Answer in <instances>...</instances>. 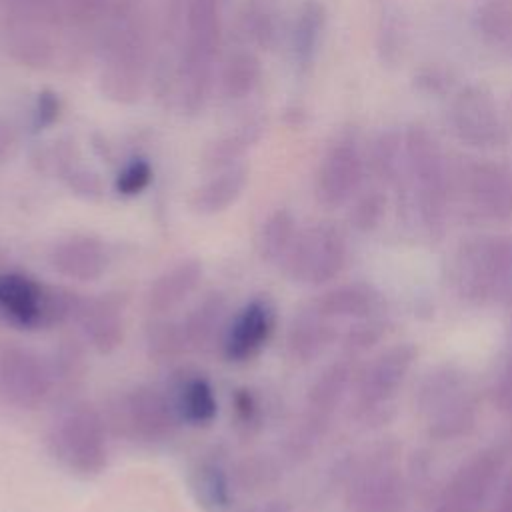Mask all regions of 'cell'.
<instances>
[{"instance_id":"obj_1","label":"cell","mask_w":512,"mask_h":512,"mask_svg":"<svg viewBox=\"0 0 512 512\" xmlns=\"http://www.w3.org/2000/svg\"><path fill=\"white\" fill-rule=\"evenodd\" d=\"M408 190L414 226L428 240L438 242L450 220L452 168L436 136L422 124L404 130Z\"/></svg>"},{"instance_id":"obj_2","label":"cell","mask_w":512,"mask_h":512,"mask_svg":"<svg viewBox=\"0 0 512 512\" xmlns=\"http://www.w3.org/2000/svg\"><path fill=\"white\" fill-rule=\"evenodd\" d=\"M450 286L474 306H496L512 298V234L488 232L464 238L448 262Z\"/></svg>"},{"instance_id":"obj_3","label":"cell","mask_w":512,"mask_h":512,"mask_svg":"<svg viewBox=\"0 0 512 512\" xmlns=\"http://www.w3.org/2000/svg\"><path fill=\"white\" fill-rule=\"evenodd\" d=\"M414 408L426 434L446 442L466 436L478 420V394L470 374L458 364H438L418 382Z\"/></svg>"},{"instance_id":"obj_4","label":"cell","mask_w":512,"mask_h":512,"mask_svg":"<svg viewBox=\"0 0 512 512\" xmlns=\"http://www.w3.org/2000/svg\"><path fill=\"white\" fill-rule=\"evenodd\" d=\"M84 296L26 272H0V320L18 330H50L76 320Z\"/></svg>"},{"instance_id":"obj_5","label":"cell","mask_w":512,"mask_h":512,"mask_svg":"<svg viewBox=\"0 0 512 512\" xmlns=\"http://www.w3.org/2000/svg\"><path fill=\"white\" fill-rule=\"evenodd\" d=\"M48 448L70 474L96 478L110 460L108 424L90 402H74L54 420Z\"/></svg>"},{"instance_id":"obj_6","label":"cell","mask_w":512,"mask_h":512,"mask_svg":"<svg viewBox=\"0 0 512 512\" xmlns=\"http://www.w3.org/2000/svg\"><path fill=\"white\" fill-rule=\"evenodd\" d=\"M418 358L414 342H398L364 364L352 384L350 414L360 422L382 424L392 416V400L404 386Z\"/></svg>"},{"instance_id":"obj_7","label":"cell","mask_w":512,"mask_h":512,"mask_svg":"<svg viewBox=\"0 0 512 512\" xmlns=\"http://www.w3.org/2000/svg\"><path fill=\"white\" fill-rule=\"evenodd\" d=\"M186 50L182 56V104L190 114L204 106L212 62L220 46V16L216 0H188Z\"/></svg>"},{"instance_id":"obj_8","label":"cell","mask_w":512,"mask_h":512,"mask_svg":"<svg viewBox=\"0 0 512 512\" xmlns=\"http://www.w3.org/2000/svg\"><path fill=\"white\" fill-rule=\"evenodd\" d=\"M106 38L102 92L106 98L130 104L140 98L146 70V28L136 14L112 20Z\"/></svg>"},{"instance_id":"obj_9","label":"cell","mask_w":512,"mask_h":512,"mask_svg":"<svg viewBox=\"0 0 512 512\" xmlns=\"http://www.w3.org/2000/svg\"><path fill=\"white\" fill-rule=\"evenodd\" d=\"M452 168V198L484 220L506 222L512 218V176L488 158L460 156Z\"/></svg>"},{"instance_id":"obj_10","label":"cell","mask_w":512,"mask_h":512,"mask_svg":"<svg viewBox=\"0 0 512 512\" xmlns=\"http://www.w3.org/2000/svg\"><path fill=\"white\" fill-rule=\"evenodd\" d=\"M348 262L344 232L332 222H318L298 232L282 268L290 282L326 286L336 280Z\"/></svg>"},{"instance_id":"obj_11","label":"cell","mask_w":512,"mask_h":512,"mask_svg":"<svg viewBox=\"0 0 512 512\" xmlns=\"http://www.w3.org/2000/svg\"><path fill=\"white\" fill-rule=\"evenodd\" d=\"M180 424L168 392L150 384H138L124 392L112 410L116 432L140 446L168 442Z\"/></svg>"},{"instance_id":"obj_12","label":"cell","mask_w":512,"mask_h":512,"mask_svg":"<svg viewBox=\"0 0 512 512\" xmlns=\"http://www.w3.org/2000/svg\"><path fill=\"white\" fill-rule=\"evenodd\" d=\"M446 120L454 138L476 150H494L508 140V128L496 98L480 82L464 84L450 94Z\"/></svg>"},{"instance_id":"obj_13","label":"cell","mask_w":512,"mask_h":512,"mask_svg":"<svg viewBox=\"0 0 512 512\" xmlns=\"http://www.w3.org/2000/svg\"><path fill=\"white\" fill-rule=\"evenodd\" d=\"M50 362L20 344H0V402L16 410H36L54 394Z\"/></svg>"},{"instance_id":"obj_14","label":"cell","mask_w":512,"mask_h":512,"mask_svg":"<svg viewBox=\"0 0 512 512\" xmlns=\"http://www.w3.org/2000/svg\"><path fill=\"white\" fill-rule=\"evenodd\" d=\"M344 498L350 512H402L408 484L388 450H380L352 470Z\"/></svg>"},{"instance_id":"obj_15","label":"cell","mask_w":512,"mask_h":512,"mask_svg":"<svg viewBox=\"0 0 512 512\" xmlns=\"http://www.w3.org/2000/svg\"><path fill=\"white\" fill-rule=\"evenodd\" d=\"M504 462L498 448L474 452L452 472L430 512H480L502 480Z\"/></svg>"},{"instance_id":"obj_16","label":"cell","mask_w":512,"mask_h":512,"mask_svg":"<svg viewBox=\"0 0 512 512\" xmlns=\"http://www.w3.org/2000/svg\"><path fill=\"white\" fill-rule=\"evenodd\" d=\"M366 152L356 130L340 132L328 146L316 174V198L328 208L348 204L360 190L366 174Z\"/></svg>"},{"instance_id":"obj_17","label":"cell","mask_w":512,"mask_h":512,"mask_svg":"<svg viewBox=\"0 0 512 512\" xmlns=\"http://www.w3.org/2000/svg\"><path fill=\"white\" fill-rule=\"evenodd\" d=\"M276 330V306L266 294L250 298L228 320L220 352L226 362L246 364L260 356Z\"/></svg>"},{"instance_id":"obj_18","label":"cell","mask_w":512,"mask_h":512,"mask_svg":"<svg viewBox=\"0 0 512 512\" xmlns=\"http://www.w3.org/2000/svg\"><path fill=\"white\" fill-rule=\"evenodd\" d=\"M48 262L56 274L68 280L94 282L106 274L110 252L108 246L92 234H72L50 248Z\"/></svg>"},{"instance_id":"obj_19","label":"cell","mask_w":512,"mask_h":512,"mask_svg":"<svg viewBox=\"0 0 512 512\" xmlns=\"http://www.w3.org/2000/svg\"><path fill=\"white\" fill-rule=\"evenodd\" d=\"M82 336L98 354H112L124 340V298L114 292L88 296L76 316Z\"/></svg>"},{"instance_id":"obj_20","label":"cell","mask_w":512,"mask_h":512,"mask_svg":"<svg viewBox=\"0 0 512 512\" xmlns=\"http://www.w3.org/2000/svg\"><path fill=\"white\" fill-rule=\"evenodd\" d=\"M168 396L182 424L210 426L218 416V398L210 380L196 370L182 368L172 374Z\"/></svg>"},{"instance_id":"obj_21","label":"cell","mask_w":512,"mask_h":512,"mask_svg":"<svg viewBox=\"0 0 512 512\" xmlns=\"http://www.w3.org/2000/svg\"><path fill=\"white\" fill-rule=\"evenodd\" d=\"M314 308L332 320H364L382 316L386 298L380 288L370 282H346L320 292L312 300Z\"/></svg>"},{"instance_id":"obj_22","label":"cell","mask_w":512,"mask_h":512,"mask_svg":"<svg viewBox=\"0 0 512 512\" xmlns=\"http://www.w3.org/2000/svg\"><path fill=\"white\" fill-rule=\"evenodd\" d=\"M204 276L200 258L188 256L174 262L154 278L146 292V308L152 316H166L192 296Z\"/></svg>"},{"instance_id":"obj_23","label":"cell","mask_w":512,"mask_h":512,"mask_svg":"<svg viewBox=\"0 0 512 512\" xmlns=\"http://www.w3.org/2000/svg\"><path fill=\"white\" fill-rule=\"evenodd\" d=\"M338 336L336 320L324 316L312 302H308L294 314L288 326L286 348L292 360L308 364L320 358L338 340Z\"/></svg>"},{"instance_id":"obj_24","label":"cell","mask_w":512,"mask_h":512,"mask_svg":"<svg viewBox=\"0 0 512 512\" xmlns=\"http://www.w3.org/2000/svg\"><path fill=\"white\" fill-rule=\"evenodd\" d=\"M194 502L204 512H228L234 504L232 472L220 454L198 458L188 476Z\"/></svg>"},{"instance_id":"obj_25","label":"cell","mask_w":512,"mask_h":512,"mask_svg":"<svg viewBox=\"0 0 512 512\" xmlns=\"http://www.w3.org/2000/svg\"><path fill=\"white\" fill-rule=\"evenodd\" d=\"M184 334L190 350L206 354L222 344V336L228 326V298L212 290L202 296L182 320Z\"/></svg>"},{"instance_id":"obj_26","label":"cell","mask_w":512,"mask_h":512,"mask_svg":"<svg viewBox=\"0 0 512 512\" xmlns=\"http://www.w3.org/2000/svg\"><path fill=\"white\" fill-rule=\"evenodd\" d=\"M376 2V54L384 66H396L404 60L408 46V20L400 0Z\"/></svg>"},{"instance_id":"obj_27","label":"cell","mask_w":512,"mask_h":512,"mask_svg":"<svg viewBox=\"0 0 512 512\" xmlns=\"http://www.w3.org/2000/svg\"><path fill=\"white\" fill-rule=\"evenodd\" d=\"M248 180V170L242 164L228 166L212 176L192 194V208L198 214H218L230 208L242 194Z\"/></svg>"},{"instance_id":"obj_28","label":"cell","mask_w":512,"mask_h":512,"mask_svg":"<svg viewBox=\"0 0 512 512\" xmlns=\"http://www.w3.org/2000/svg\"><path fill=\"white\" fill-rule=\"evenodd\" d=\"M474 28L490 50L512 58V0H482L474 12Z\"/></svg>"},{"instance_id":"obj_29","label":"cell","mask_w":512,"mask_h":512,"mask_svg":"<svg viewBox=\"0 0 512 512\" xmlns=\"http://www.w3.org/2000/svg\"><path fill=\"white\" fill-rule=\"evenodd\" d=\"M298 232L296 218L290 210L278 208L270 212L256 238V252L260 260L270 266H282Z\"/></svg>"},{"instance_id":"obj_30","label":"cell","mask_w":512,"mask_h":512,"mask_svg":"<svg viewBox=\"0 0 512 512\" xmlns=\"http://www.w3.org/2000/svg\"><path fill=\"white\" fill-rule=\"evenodd\" d=\"M144 346L152 362L168 364L184 356L190 346L184 334L182 320H170L166 316H154L144 328Z\"/></svg>"},{"instance_id":"obj_31","label":"cell","mask_w":512,"mask_h":512,"mask_svg":"<svg viewBox=\"0 0 512 512\" xmlns=\"http://www.w3.org/2000/svg\"><path fill=\"white\" fill-rule=\"evenodd\" d=\"M326 26V8L318 0H306L292 28V50L298 66L306 68L316 56L318 42Z\"/></svg>"},{"instance_id":"obj_32","label":"cell","mask_w":512,"mask_h":512,"mask_svg":"<svg viewBox=\"0 0 512 512\" xmlns=\"http://www.w3.org/2000/svg\"><path fill=\"white\" fill-rule=\"evenodd\" d=\"M230 472L234 488L246 494H264L272 490L282 478L278 460L268 454H248L238 460Z\"/></svg>"},{"instance_id":"obj_33","label":"cell","mask_w":512,"mask_h":512,"mask_svg":"<svg viewBox=\"0 0 512 512\" xmlns=\"http://www.w3.org/2000/svg\"><path fill=\"white\" fill-rule=\"evenodd\" d=\"M260 80V62L250 52L232 54L222 70V90L228 98H246Z\"/></svg>"},{"instance_id":"obj_34","label":"cell","mask_w":512,"mask_h":512,"mask_svg":"<svg viewBox=\"0 0 512 512\" xmlns=\"http://www.w3.org/2000/svg\"><path fill=\"white\" fill-rule=\"evenodd\" d=\"M388 196L384 188H368L352 198V206L348 210V224L352 230L360 234H370L378 230L386 216Z\"/></svg>"},{"instance_id":"obj_35","label":"cell","mask_w":512,"mask_h":512,"mask_svg":"<svg viewBox=\"0 0 512 512\" xmlns=\"http://www.w3.org/2000/svg\"><path fill=\"white\" fill-rule=\"evenodd\" d=\"M390 330V322L384 316H372L364 320H354L340 336V348L344 356H358L374 348L378 342L386 338Z\"/></svg>"},{"instance_id":"obj_36","label":"cell","mask_w":512,"mask_h":512,"mask_svg":"<svg viewBox=\"0 0 512 512\" xmlns=\"http://www.w3.org/2000/svg\"><path fill=\"white\" fill-rule=\"evenodd\" d=\"M232 414H234V426L240 438L248 440L254 438L262 430L264 420V408L258 398V394L248 388L240 386L232 394Z\"/></svg>"},{"instance_id":"obj_37","label":"cell","mask_w":512,"mask_h":512,"mask_svg":"<svg viewBox=\"0 0 512 512\" xmlns=\"http://www.w3.org/2000/svg\"><path fill=\"white\" fill-rule=\"evenodd\" d=\"M58 168H60L62 180L66 182V186H68L78 198L90 200V202L102 198V194H104V182H102V178H100L94 170L76 164V162L72 160V156L66 158V160H62V162L58 164Z\"/></svg>"},{"instance_id":"obj_38","label":"cell","mask_w":512,"mask_h":512,"mask_svg":"<svg viewBox=\"0 0 512 512\" xmlns=\"http://www.w3.org/2000/svg\"><path fill=\"white\" fill-rule=\"evenodd\" d=\"M48 362H50L56 386L70 384L74 380H80L84 374V368H86L84 348L78 340H64L54 352L52 360Z\"/></svg>"},{"instance_id":"obj_39","label":"cell","mask_w":512,"mask_h":512,"mask_svg":"<svg viewBox=\"0 0 512 512\" xmlns=\"http://www.w3.org/2000/svg\"><path fill=\"white\" fill-rule=\"evenodd\" d=\"M252 126L248 130H242V132H236L234 136H226V138H220L216 140L208 152H206V164L210 168H228V166H234L236 160L246 152V148L258 138L256 134H252Z\"/></svg>"},{"instance_id":"obj_40","label":"cell","mask_w":512,"mask_h":512,"mask_svg":"<svg viewBox=\"0 0 512 512\" xmlns=\"http://www.w3.org/2000/svg\"><path fill=\"white\" fill-rule=\"evenodd\" d=\"M412 86L426 96H448L454 92V76L440 64H424L414 70Z\"/></svg>"},{"instance_id":"obj_41","label":"cell","mask_w":512,"mask_h":512,"mask_svg":"<svg viewBox=\"0 0 512 512\" xmlns=\"http://www.w3.org/2000/svg\"><path fill=\"white\" fill-rule=\"evenodd\" d=\"M150 182H152V166L146 160L138 158L126 164L118 172L114 186L120 196H136L142 190H146Z\"/></svg>"},{"instance_id":"obj_42","label":"cell","mask_w":512,"mask_h":512,"mask_svg":"<svg viewBox=\"0 0 512 512\" xmlns=\"http://www.w3.org/2000/svg\"><path fill=\"white\" fill-rule=\"evenodd\" d=\"M108 0H60V18L74 26H90L106 16Z\"/></svg>"},{"instance_id":"obj_43","label":"cell","mask_w":512,"mask_h":512,"mask_svg":"<svg viewBox=\"0 0 512 512\" xmlns=\"http://www.w3.org/2000/svg\"><path fill=\"white\" fill-rule=\"evenodd\" d=\"M492 400L500 412L512 416V350L494 376Z\"/></svg>"},{"instance_id":"obj_44","label":"cell","mask_w":512,"mask_h":512,"mask_svg":"<svg viewBox=\"0 0 512 512\" xmlns=\"http://www.w3.org/2000/svg\"><path fill=\"white\" fill-rule=\"evenodd\" d=\"M60 114V100L54 92L50 90H42L36 98V108H34V118L32 124L36 130L48 128L50 124H54L58 120Z\"/></svg>"},{"instance_id":"obj_45","label":"cell","mask_w":512,"mask_h":512,"mask_svg":"<svg viewBox=\"0 0 512 512\" xmlns=\"http://www.w3.org/2000/svg\"><path fill=\"white\" fill-rule=\"evenodd\" d=\"M250 36L260 46H270L274 40V22L266 12H256L250 18Z\"/></svg>"},{"instance_id":"obj_46","label":"cell","mask_w":512,"mask_h":512,"mask_svg":"<svg viewBox=\"0 0 512 512\" xmlns=\"http://www.w3.org/2000/svg\"><path fill=\"white\" fill-rule=\"evenodd\" d=\"M16 148V128L8 120H0V164L12 156Z\"/></svg>"},{"instance_id":"obj_47","label":"cell","mask_w":512,"mask_h":512,"mask_svg":"<svg viewBox=\"0 0 512 512\" xmlns=\"http://www.w3.org/2000/svg\"><path fill=\"white\" fill-rule=\"evenodd\" d=\"M492 512H512V470L500 484Z\"/></svg>"},{"instance_id":"obj_48","label":"cell","mask_w":512,"mask_h":512,"mask_svg":"<svg viewBox=\"0 0 512 512\" xmlns=\"http://www.w3.org/2000/svg\"><path fill=\"white\" fill-rule=\"evenodd\" d=\"M250 512H294L292 504L282 498H270L258 506H254Z\"/></svg>"},{"instance_id":"obj_49","label":"cell","mask_w":512,"mask_h":512,"mask_svg":"<svg viewBox=\"0 0 512 512\" xmlns=\"http://www.w3.org/2000/svg\"><path fill=\"white\" fill-rule=\"evenodd\" d=\"M2 262H4V256H2V252H0V266H2Z\"/></svg>"}]
</instances>
